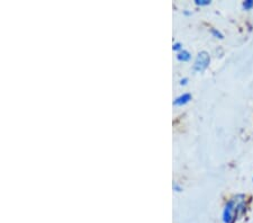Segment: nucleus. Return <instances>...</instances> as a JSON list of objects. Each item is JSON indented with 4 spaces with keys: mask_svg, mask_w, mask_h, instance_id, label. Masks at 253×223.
<instances>
[{
    "mask_svg": "<svg viewBox=\"0 0 253 223\" xmlns=\"http://www.w3.org/2000/svg\"><path fill=\"white\" fill-rule=\"evenodd\" d=\"M244 207L245 205L243 195H237L235 199L230 200L226 203L224 211H223V221H224V223H233L237 215L244 211Z\"/></svg>",
    "mask_w": 253,
    "mask_h": 223,
    "instance_id": "nucleus-1",
    "label": "nucleus"
},
{
    "mask_svg": "<svg viewBox=\"0 0 253 223\" xmlns=\"http://www.w3.org/2000/svg\"><path fill=\"white\" fill-rule=\"evenodd\" d=\"M189 101H192V95L186 93V94H182L179 97L175 98V100L174 101V105L175 106H182V105L188 103Z\"/></svg>",
    "mask_w": 253,
    "mask_h": 223,
    "instance_id": "nucleus-3",
    "label": "nucleus"
},
{
    "mask_svg": "<svg viewBox=\"0 0 253 223\" xmlns=\"http://www.w3.org/2000/svg\"><path fill=\"white\" fill-rule=\"evenodd\" d=\"M195 3L198 6H207V5H210L211 1L210 0H196Z\"/></svg>",
    "mask_w": 253,
    "mask_h": 223,
    "instance_id": "nucleus-6",
    "label": "nucleus"
},
{
    "mask_svg": "<svg viewBox=\"0 0 253 223\" xmlns=\"http://www.w3.org/2000/svg\"><path fill=\"white\" fill-rule=\"evenodd\" d=\"M172 188H174V191H175V192H181L182 191V188L178 184H174Z\"/></svg>",
    "mask_w": 253,
    "mask_h": 223,
    "instance_id": "nucleus-9",
    "label": "nucleus"
},
{
    "mask_svg": "<svg viewBox=\"0 0 253 223\" xmlns=\"http://www.w3.org/2000/svg\"><path fill=\"white\" fill-rule=\"evenodd\" d=\"M172 49H174V51H179V52H180V51L182 50V45H181V43H175L174 44V46H172Z\"/></svg>",
    "mask_w": 253,
    "mask_h": 223,
    "instance_id": "nucleus-8",
    "label": "nucleus"
},
{
    "mask_svg": "<svg viewBox=\"0 0 253 223\" xmlns=\"http://www.w3.org/2000/svg\"><path fill=\"white\" fill-rule=\"evenodd\" d=\"M187 81H188V79H187V78H183V79H181V81H180V85H186Z\"/></svg>",
    "mask_w": 253,
    "mask_h": 223,
    "instance_id": "nucleus-10",
    "label": "nucleus"
},
{
    "mask_svg": "<svg viewBox=\"0 0 253 223\" xmlns=\"http://www.w3.org/2000/svg\"><path fill=\"white\" fill-rule=\"evenodd\" d=\"M210 54H208L206 51H201V52L198 53L195 63H194V70L198 72H203L204 70H206L208 65H210Z\"/></svg>",
    "mask_w": 253,
    "mask_h": 223,
    "instance_id": "nucleus-2",
    "label": "nucleus"
},
{
    "mask_svg": "<svg viewBox=\"0 0 253 223\" xmlns=\"http://www.w3.org/2000/svg\"><path fill=\"white\" fill-rule=\"evenodd\" d=\"M212 34L214 35V36H216V38H218V39H223L222 33L218 32L217 30H215V28H212Z\"/></svg>",
    "mask_w": 253,
    "mask_h": 223,
    "instance_id": "nucleus-7",
    "label": "nucleus"
},
{
    "mask_svg": "<svg viewBox=\"0 0 253 223\" xmlns=\"http://www.w3.org/2000/svg\"><path fill=\"white\" fill-rule=\"evenodd\" d=\"M252 7H253V0H247V1L243 2V8L245 10L251 9Z\"/></svg>",
    "mask_w": 253,
    "mask_h": 223,
    "instance_id": "nucleus-5",
    "label": "nucleus"
},
{
    "mask_svg": "<svg viewBox=\"0 0 253 223\" xmlns=\"http://www.w3.org/2000/svg\"><path fill=\"white\" fill-rule=\"evenodd\" d=\"M190 58H192V56H190V53L188 52V51H186V50H181L180 52L177 54V59L179 61H182V62L189 61Z\"/></svg>",
    "mask_w": 253,
    "mask_h": 223,
    "instance_id": "nucleus-4",
    "label": "nucleus"
},
{
    "mask_svg": "<svg viewBox=\"0 0 253 223\" xmlns=\"http://www.w3.org/2000/svg\"><path fill=\"white\" fill-rule=\"evenodd\" d=\"M252 179H253V178H252Z\"/></svg>",
    "mask_w": 253,
    "mask_h": 223,
    "instance_id": "nucleus-11",
    "label": "nucleus"
}]
</instances>
